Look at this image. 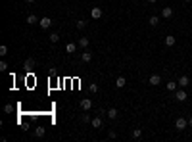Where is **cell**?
Here are the masks:
<instances>
[{
    "mask_svg": "<svg viewBox=\"0 0 192 142\" xmlns=\"http://www.w3.org/2000/svg\"><path fill=\"white\" fill-rule=\"evenodd\" d=\"M79 106H81L83 112H90V109H92V100L90 98H83L79 102Z\"/></svg>",
    "mask_w": 192,
    "mask_h": 142,
    "instance_id": "1",
    "label": "cell"
},
{
    "mask_svg": "<svg viewBox=\"0 0 192 142\" xmlns=\"http://www.w3.org/2000/svg\"><path fill=\"white\" fill-rule=\"evenodd\" d=\"M186 125H188V119H184V117H177V119H175V129L184 131Z\"/></svg>",
    "mask_w": 192,
    "mask_h": 142,
    "instance_id": "2",
    "label": "cell"
},
{
    "mask_svg": "<svg viewBox=\"0 0 192 142\" xmlns=\"http://www.w3.org/2000/svg\"><path fill=\"white\" fill-rule=\"evenodd\" d=\"M186 98H188V94H186L184 88H179V90H175V100H177V102H184Z\"/></svg>",
    "mask_w": 192,
    "mask_h": 142,
    "instance_id": "3",
    "label": "cell"
},
{
    "mask_svg": "<svg viewBox=\"0 0 192 142\" xmlns=\"http://www.w3.org/2000/svg\"><path fill=\"white\" fill-rule=\"evenodd\" d=\"M148 83L152 87H158L159 83H162V75H158V73H152V75H150V79H148Z\"/></svg>",
    "mask_w": 192,
    "mask_h": 142,
    "instance_id": "4",
    "label": "cell"
},
{
    "mask_svg": "<svg viewBox=\"0 0 192 142\" xmlns=\"http://www.w3.org/2000/svg\"><path fill=\"white\" fill-rule=\"evenodd\" d=\"M177 83H179V87H181V88H186V87L190 85V79H188V75H181Z\"/></svg>",
    "mask_w": 192,
    "mask_h": 142,
    "instance_id": "5",
    "label": "cell"
},
{
    "mask_svg": "<svg viewBox=\"0 0 192 142\" xmlns=\"http://www.w3.org/2000/svg\"><path fill=\"white\" fill-rule=\"evenodd\" d=\"M35 65H37V62H35L33 58H27V60H25V64H23V67H25L27 71H33Z\"/></svg>",
    "mask_w": 192,
    "mask_h": 142,
    "instance_id": "6",
    "label": "cell"
},
{
    "mask_svg": "<svg viewBox=\"0 0 192 142\" xmlns=\"http://www.w3.org/2000/svg\"><path fill=\"white\" fill-rule=\"evenodd\" d=\"M162 17H163V19L173 17V8H171V6H165V8L162 10Z\"/></svg>",
    "mask_w": 192,
    "mask_h": 142,
    "instance_id": "7",
    "label": "cell"
},
{
    "mask_svg": "<svg viewBox=\"0 0 192 142\" xmlns=\"http://www.w3.org/2000/svg\"><path fill=\"white\" fill-rule=\"evenodd\" d=\"M90 17H92V19H100V17H102V8L94 6V8L90 10Z\"/></svg>",
    "mask_w": 192,
    "mask_h": 142,
    "instance_id": "8",
    "label": "cell"
},
{
    "mask_svg": "<svg viewBox=\"0 0 192 142\" xmlns=\"http://www.w3.org/2000/svg\"><path fill=\"white\" fill-rule=\"evenodd\" d=\"M39 25H40L42 29H48V27H52V19H50V17H46V15H44V17H40Z\"/></svg>",
    "mask_w": 192,
    "mask_h": 142,
    "instance_id": "9",
    "label": "cell"
},
{
    "mask_svg": "<svg viewBox=\"0 0 192 142\" xmlns=\"http://www.w3.org/2000/svg\"><path fill=\"white\" fill-rule=\"evenodd\" d=\"M175 43H177V39H175L173 35H167V36H165V46H167V48H173Z\"/></svg>",
    "mask_w": 192,
    "mask_h": 142,
    "instance_id": "10",
    "label": "cell"
},
{
    "mask_svg": "<svg viewBox=\"0 0 192 142\" xmlns=\"http://www.w3.org/2000/svg\"><path fill=\"white\" fill-rule=\"evenodd\" d=\"M90 125H92L94 129H100V127H102V115H98V117L90 119Z\"/></svg>",
    "mask_w": 192,
    "mask_h": 142,
    "instance_id": "11",
    "label": "cell"
},
{
    "mask_svg": "<svg viewBox=\"0 0 192 142\" xmlns=\"http://www.w3.org/2000/svg\"><path fill=\"white\" fill-rule=\"evenodd\" d=\"M44 133H46V131H44V127H42V125L35 127V131H33V134L37 136V138H40V136H44Z\"/></svg>",
    "mask_w": 192,
    "mask_h": 142,
    "instance_id": "12",
    "label": "cell"
},
{
    "mask_svg": "<svg viewBox=\"0 0 192 142\" xmlns=\"http://www.w3.org/2000/svg\"><path fill=\"white\" fill-rule=\"evenodd\" d=\"M106 115H108L110 119H117V117H119V112H117L115 108H110V109L106 112Z\"/></svg>",
    "mask_w": 192,
    "mask_h": 142,
    "instance_id": "13",
    "label": "cell"
},
{
    "mask_svg": "<svg viewBox=\"0 0 192 142\" xmlns=\"http://www.w3.org/2000/svg\"><path fill=\"white\" fill-rule=\"evenodd\" d=\"M125 85H127V79L119 75V77L115 79V87H117V88H123V87H125Z\"/></svg>",
    "mask_w": 192,
    "mask_h": 142,
    "instance_id": "14",
    "label": "cell"
},
{
    "mask_svg": "<svg viewBox=\"0 0 192 142\" xmlns=\"http://www.w3.org/2000/svg\"><path fill=\"white\" fill-rule=\"evenodd\" d=\"M39 21H40V19H39L35 14H29V15H27V25H35V23H39Z\"/></svg>",
    "mask_w": 192,
    "mask_h": 142,
    "instance_id": "15",
    "label": "cell"
},
{
    "mask_svg": "<svg viewBox=\"0 0 192 142\" xmlns=\"http://www.w3.org/2000/svg\"><path fill=\"white\" fill-rule=\"evenodd\" d=\"M165 87H167V90L175 92V90H177V87H179V83H175V81H169V83H167V85H165Z\"/></svg>",
    "mask_w": 192,
    "mask_h": 142,
    "instance_id": "16",
    "label": "cell"
},
{
    "mask_svg": "<svg viewBox=\"0 0 192 142\" xmlns=\"http://www.w3.org/2000/svg\"><path fill=\"white\" fill-rule=\"evenodd\" d=\"M48 40H50L52 44H56V43L60 40V35H58V33H50V35H48Z\"/></svg>",
    "mask_w": 192,
    "mask_h": 142,
    "instance_id": "17",
    "label": "cell"
},
{
    "mask_svg": "<svg viewBox=\"0 0 192 142\" xmlns=\"http://www.w3.org/2000/svg\"><path fill=\"white\" fill-rule=\"evenodd\" d=\"M81 60H83V62H90V60H92V54H90L89 50H85V52L81 54Z\"/></svg>",
    "mask_w": 192,
    "mask_h": 142,
    "instance_id": "18",
    "label": "cell"
},
{
    "mask_svg": "<svg viewBox=\"0 0 192 142\" xmlns=\"http://www.w3.org/2000/svg\"><path fill=\"white\" fill-rule=\"evenodd\" d=\"M79 46H81V48H89V39H87V36H81V39H79Z\"/></svg>",
    "mask_w": 192,
    "mask_h": 142,
    "instance_id": "19",
    "label": "cell"
},
{
    "mask_svg": "<svg viewBox=\"0 0 192 142\" xmlns=\"http://www.w3.org/2000/svg\"><path fill=\"white\" fill-rule=\"evenodd\" d=\"M77 29H79V31H83V29H85L87 27V19H77Z\"/></svg>",
    "mask_w": 192,
    "mask_h": 142,
    "instance_id": "20",
    "label": "cell"
},
{
    "mask_svg": "<svg viewBox=\"0 0 192 142\" xmlns=\"http://www.w3.org/2000/svg\"><path fill=\"white\" fill-rule=\"evenodd\" d=\"M131 136H133L134 140H138V138H140V136H142V129H134L133 133H131Z\"/></svg>",
    "mask_w": 192,
    "mask_h": 142,
    "instance_id": "21",
    "label": "cell"
},
{
    "mask_svg": "<svg viewBox=\"0 0 192 142\" xmlns=\"http://www.w3.org/2000/svg\"><path fill=\"white\" fill-rule=\"evenodd\" d=\"M150 25H152V27L159 25V17H158V15H150Z\"/></svg>",
    "mask_w": 192,
    "mask_h": 142,
    "instance_id": "22",
    "label": "cell"
},
{
    "mask_svg": "<svg viewBox=\"0 0 192 142\" xmlns=\"http://www.w3.org/2000/svg\"><path fill=\"white\" fill-rule=\"evenodd\" d=\"M65 50H67V52H69V54H73V52L77 50V44H73V43H69V44H67V46H65Z\"/></svg>",
    "mask_w": 192,
    "mask_h": 142,
    "instance_id": "23",
    "label": "cell"
},
{
    "mask_svg": "<svg viewBox=\"0 0 192 142\" xmlns=\"http://www.w3.org/2000/svg\"><path fill=\"white\" fill-rule=\"evenodd\" d=\"M89 90H90L92 94H96V92H98V85H96V83H89Z\"/></svg>",
    "mask_w": 192,
    "mask_h": 142,
    "instance_id": "24",
    "label": "cell"
},
{
    "mask_svg": "<svg viewBox=\"0 0 192 142\" xmlns=\"http://www.w3.org/2000/svg\"><path fill=\"white\" fill-rule=\"evenodd\" d=\"M6 54H8V46L2 44V46H0V56H6Z\"/></svg>",
    "mask_w": 192,
    "mask_h": 142,
    "instance_id": "25",
    "label": "cell"
},
{
    "mask_svg": "<svg viewBox=\"0 0 192 142\" xmlns=\"http://www.w3.org/2000/svg\"><path fill=\"white\" fill-rule=\"evenodd\" d=\"M4 112H6V113H12V112H14V106H12V104H6V106H4Z\"/></svg>",
    "mask_w": 192,
    "mask_h": 142,
    "instance_id": "26",
    "label": "cell"
},
{
    "mask_svg": "<svg viewBox=\"0 0 192 142\" xmlns=\"http://www.w3.org/2000/svg\"><path fill=\"white\" fill-rule=\"evenodd\" d=\"M6 69H8V64L2 60V62H0V71H6Z\"/></svg>",
    "mask_w": 192,
    "mask_h": 142,
    "instance_id": "27",
    "label": "cell"
},
{
    "mask_svg": "<svg viewBox=\"0 0 192 142\" xmlns=\"http://www.w3.org/2000/svg\"><path fill=\"white\" fill-rule=\"evenodd\" d=\"M81 121H83V123H89V121H90V117H89L87 113H83V115H81Z\"/></svg>",
    "mask_w": 192,
    "mask_h": 142,
    "instance_id": "28",
    "label": "cell"
},
{
    "mask_svg": "<svg viewBox=\"0 0 192 142\" xmlns=\"http://www.w3.org/2000/svg\"><path fill=\"white\" fill-rule=\"evenodd\" d=\"M108 136H110V138H117V134H115V131H108Z\"/></svg>",
    "mask_w": 192,
    "mask_h": 142,
    "instance_id": "29",
    "label": "cell"
},
{
    "mask_svg": "<svg viewBox=\"0 0 192 142\" xmlns=\"http://www.w3.org/2000/svg\"><path fill=\"white\" fill-rule=\"evenodd\" d=\"M156 2H158V0H148V4H156Z\"/></svg>",
    "mask_w": 192,
    "mask_h": 142,
    "instance_id": "30",
    "label": "cell"
},
{
    "mask_svg": "<svg viewBox=\"0 0 192 142\" xmlns=\"http://www.w3.org/2000/svg\"><path fill=\"white\" fill-rule=\"evenodd\" d=\"M25 2H27V4H33V2H35V0H25Z\"/></svg>",
    "mask_w": 192,
    "mask_h": 142,
    "instance_id": "31",
    "label": "cell"
},
{
    "mask_svg": "<svg viewBox=\"0 0 192 142\" xmlns=\"http://www.w3.org/2000/svg\"><path fill=\"white\" fill-rule=\"evenodd\" d=\"M188 125H190V127H192V117H190V119H188Z\"/></svg>",
    "mask_w": 192,
    "mask_h": 142,
    "instance_id": "32",
    "label": "cell"
},
{
    "mask_svg": "<svg viewBox=\"0 0 192 142\" xmlns=\"http://www.w3.org/2000/svg\"><path fill=\"white\" fill-rule=\"evenodd\" d=\"M184 2H190V0H184Z\"/></svg>",
    "mask_w": 192,
    "mask_h": 142,
    "instance_id": "33",
    "label": "cell"
}]
</instances>
